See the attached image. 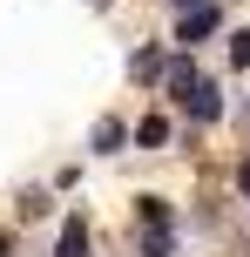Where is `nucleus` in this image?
<instances>
[{
	"mask_svg": "<svg viewBox=\"0 0 250 257\" xmlns=\"http://www.w3.org/2000/svg\"><path fill=\"white\" fill-rule=\"evenodd\" d=\"M162 95H169V108L183 122H223V95H216V81L196 68V54H176V61H169Z\"/></svg>",
	"mask_w": 250,
	"mask_h": 257,
	"instance_id": "f257e3e1",
	"label": "nucleus"
},
{
	"mask_svg": "<svg viewBox=\"0 0 250 257\" xmlns=\"http://www.w3.org/2000/svg\"><path fill=\"white\" fill-rule=\"evenodd\" d=\"M216 27H223V7H196V14H176V54H196V41L203 34H216Z\"/></svg>",
	"mask_w": 250,
	"mask_h": 257,
	"instance_id": "f03ea898",
	"label": "nucleus"
},
{
	"mask_svg": "<svg viewBox=\"0 0 250 257\" xmlns=\"http://www.w3.org/2000/svg\"><path fill=\"white\" fill-rule=\"evenodd\" d=\"M135 223H142V230H176V203L162 190H142L135 196Z\"/></svg>",
	"mask_w": 250,
	"mask_h": 257,
	"instance_id": "7ed1b4c3",
	"label": "nucleus"
},
{
	"mask_svg": "<svg viewBox=\"0 0 250 257\" xmlns=\"http://www.w3.org/2000/svg\"><path fill=\"white\" fill-rule=\"evenodd\" d=\"M129 136H135V128L122 122V115H102V122H95V136H88V149H95V156H122V149H129Z\"/></svg>",
	"mask_w": 250,
	"mask_h": 257,
	"instance_id": "20e7f679",
	"label": "nucleus"
},
{
	"mask_svg": "<svg viewBox=\"0 0 250 257\" xmlns=\"http://www.w3.org/2000/svg\"><path fill=\"white\" fill-rule=\"evenodd\" d=\"M54 257H95V230H88V217H68V223H61Z\"/></svg>",
	"mask_w": 250,
	"mask_h": 257,
	"instance_id": "39448f33",
	"label": "nucleus"
},
{
	"mask_svg": "<svg viewBox=\"0 0 250 257\" xmlns=\"http://www.w3.org/2000/svg\"><path fill=\"white\" fill-rule=\"evenodd\" d=\"M169 61H176V54H162V48H135V54H129V75L162 88V81H169Z\"/></svg>",
	"mask_w": 250,
	"mask_h": 257,
	"instance_id": "423d86ee",
	"label": "nucleus"
},
{
	"mask_svg": "<svg viewBox=\"0 0 250 257\" xmlns=\"http://www.w3.org/2000/svg\"><path fill=\"white\" fill-rule=\"evenodd\" d=\"M183 244H176V230H142L135 223V257H176Z\"/></svg>",
	"mask_w": 250,
	"mask_h": 257,
	"instance_id": "0eeeda50",
	"label": "nucleus"
},
{
	"mask_svg": "<svg viewBox=\"0 0 250 257\" xmlns=\"http://www.w3.org/2000/svg\"><path fill=\"white\" fill-rule=\"evenodd\" d=\"M169 136H176L169 115H142V122H135V142H142V149H169Z\"/></svg>",
	"mask_w": 250,
	"mask_h": 257,
	"instance_id": "6e6552de",
	"label": "nucleus"
},
{
	"mask_svg": "<svg viewBox=\"0 0 250 257\" xmlns=\"http://www.w3.org/2000/svg\"><path fill=\"white\" fill-rule=\"evenodd\" d=\"M230 68H250V27H230Z\"/></svg>",
	"mask_w": 250,
	"mask_h": 257,
	"instance_id": "1a4fd4ad",
	"label": "nucleus"
},
{
	"mask_svg": "<svg viewBox=\"0 0 250 257\" xmlns=\"http://www.w3.org/2000/svg\"><path fill=\"white\" fill-rule=\"evenodd\" d=\"M21 217H27V223L48 217V190H21Z\"/></svg>",
	"mask_w": 250,
	"mask_h": 257,
	"instance_id": "9d476101",
	"label": "nucleus"
},
{
	"mask_svg": "<svg viewBox=\"0 0 250 257\" xmlns=\"http://www.w3.org/2000/svg\"><path fill=\"white\" fill-rule=\"evenodd\" d=\"M169 7H176V14H196V7H210V0H169Z\"/></svg>",
	"mask_w": 250,
	"mask_h": 257,
	"instance_id": "9b49d317",
	"label": "nucleus"
},
{
	"mask_svg": "<svg viewBox=\"0 0 250 257\" xmlns=\"http://www.w3.org/2000/svg\"><path fill=\"white\" fill-rule=\"evenodd\" d=\"M0 257H14V230H0Z\"/></svg>",
	"mask_w": 250,
	"mask_h": 257,
	"instance_id": "f8f14e48",
	"label": "nucleus"
},
{
	"mask_svg": "<svg viewBox=\"0 0 250 257\" xmlns=\"http://www.w3.org/2000/svg\"><path fill=\"white\" fill-rule=\"evenodd\" d=\"M88 7H115V0H88Z\"/></svg>",
	"mask_w": 250,
	"mask_h": 257,
	"instance_id": "ddd939ff",
	"label": "nucleus"
},
{
	"mask_svg": "<svg viewBox=\"0 0 250 257\" xmlns=\"http://www.w3.org/2000/svg\"><path fill=\"white\" fill-rule=\"evenodd\" d=\"M243 128H250V102H243Z\"/></svg>",
	"mask_w": 250,
	"mask_h": 257,
	"instance_id": "4468645a",
	"label": "nucleus"
},
{
	"mask_svg": "<svg viewBox=\"0 0 250 257\" xmlns=\"http://www.w3.org/2000/svg\"><path fill=\"white\" fill-rule=\"evenodd\" d=\"M243 250H250V230H243Z\"/></svg>",
	"mask_w": 250,
	"mask_h": 257,
	"instance_id": "2eb2a0df",
	"label": "nucleus"
}]
</instances>
